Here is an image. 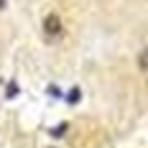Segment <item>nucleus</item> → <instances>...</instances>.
Segmentation results:
<instances>
[{
    "mask_svg": "<svg viewBox=\"0 0 148 148\" xmlns=\"http://www.w3.org/2000/svg\"><path fill=\"white\" fill-rule=\"evenodd\" d=\"M61 31H64V26H61V18L59 15H46L44 18V33L49 36V38H56V36H61Z\"/></svg>",
    "mask_w": 148,
    "mask_h": 148,
    "instance_id": "1",
    "label": "nucleus"
},
{
    "mask_svg": "<svg viewBox=\"0 0 148 148\" xmlns=\"http://www.w3.org/2000/svg\"><path fill=\"white\" fill-rule=\"evenodd\" d=\"M79 97H82V92H79V89H77V87H74L72 92L66 95V100H69V105H77V102H79Z\"/></svg>",
    "mask_w": 148,
    "mask_h": 148,
    "instance_id": "2",
    "label": "nucleus"
},
{
    "mask_svg": "<svg viewBox=\"0 0 148 148\" xmlns=\"http://www.w3.org/2000/svg\"><path fill=\"white\" fill-rule=\"evenodd\" d=\"M5 5H8V0H0V10H3V8H5Z\"/></svg>",
    "mask_w": 148,
    "mask_h": 148,
    "instance_id": "3",
    "label": "nucleus"
}]
</instances>
